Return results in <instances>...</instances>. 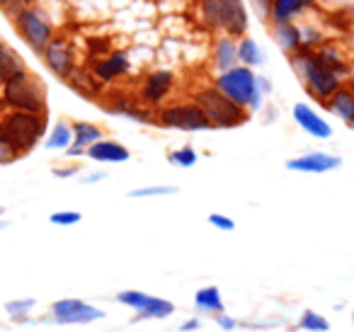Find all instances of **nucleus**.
Instances as JSON below:
<instances>
[{"mask_svg":"<svg viewBox=\"0 0 354 332\" xmlns=\"http://www.w3.org/2000/svg\"><path fill=\"white\" fill-rule=\"evenodd\" d=\"M71 129H73V143H71V146L83 148V151H88L100 138H104V129L95 122H83V119H78V122H71Z\"/></svg>","mask_w":354,"mask_h":332,"instance_id":"obj_24","label":"nucleus"},{"mask_svg":"<svg viewBox=\"0 0 354 332\" xmlns=\"http://www.w3.org/2000/svg\"><path fill=\"white\" fill-rule=\"evenodd\" d=\"M175 83H177V78L172 68H162V66L151 68L143 73L141 85H138V90H136V100L156 112L158 107L167 104V100L172 98Z\"/></svg>","mask_w":354,"mask_h":332,"instance_id":"obj_9","label":"nucleus"},{"mask_svg":"<svg viewBox=\"0 0 354 332\" xmlns=\"http://www.w3.org/2000/svg\"><path fill=\"white\" fill-rule=\"evenodd\" d=\"M102 180H107V172H93V175L83 177V185H95V182H102Z\"/></svg>","mask_w":354,"mask_h":332,"instance_id":"obj_42","label":"nucleus"},{"mask_svg":"<svg viewBox=\"0 0 354 332\" xmlns=\"http://www.w3.org/2000/svg\"><path fill=\"white\" fill-rule=\"evenodd\" d=\"M12 27L20 35V39L35 51L37 56L44 51V46L56 37V27L51 22L49 12L39 6H27L12 15Z\"/></svg>","mask_w":354,"mask_h":332,"instance_id":"obj_7","label":"nucleus"},{"mask_svg":"<svg viewBox=\"0 0 354 332\" xmlns=\"http://www.w3.org/2000/svg\"><path fill=\"white\" fill-rule=\"evenodd\" d=\"M0 8L10 12V17H12V15H15V10H17V0H0Z\"/></svg>","mask_w":354,"mask_h":332,"instance_id":"obj_43","label":"nucleus"},{"mask_svg":"<svg viewBox=\"0 0 354 332\" xmlns=\"http://www.w3.org/2000/svg\"><path fill=\"white\" fill-rule=\"evenodd\" d=\"M212 85L218 93L226 95L228 100H233L236 104L245 107L250 114H257L265 107V95L257 88V73L252 68H248V66L238 64L236 68L216 73Z\"/></svg>","mask_w":354,"mask_h":332,"instance_id":"obj_4","label":"nucleus"},{"mask_svg":"<svg viewBox=\"0 0 354 332\" xmlns=\"http://www.w3.org/2000/svg\"><path fill=\"white\" fill-rule=\"evenodd\" d=\"M347 127H349V129H352V131H354V119H352V122L347 124Z\"/></svg>","mask_w":354,"mask_h":332,"instance_id":"obj_45","label":"nucleus"},{"mask_svg":"<svg viewBox=\"0 0 354 332\" xmlns=\"http://www.w3.org/2000/svg\"><path fill=\"white\" fill-rule=\"evenodd\" d=\"M209 223H212L216 230H223V233H231V230H236V221H233L231 216H226V214H218V211L209 214Z\"/></svg>","mask_w":354,"mask_h":332,"instance_id":"obj_36","label":"nucleus"},{"mask_svg":"<svg viewBox=\"0 0 354 332\" xmlns=\"http://www.w3.org/2000/svg\"><path fill=\"white\" fill-rule=\"evenodd\" d=\"M194 308L199 313H207V315H218V313H226L221 298V288L218 286H202L194 293Z\"/></svg>","mask_w":354,"mask_h":332,"instance_id":"obj_25","label":"nucleus"},{"mask_svg":"<svg viewBox=\"0 0 354 332\" xmlns=\"http://www.w3.org/2000/svg\"><path fill=\"white\" fill-rule=\"evenodd\" d=\"M177 194L175 185H148L129 192V199H153V196H170Z\"/></svg>","mask_w":354,"mask_h":332,"instance_id":"obj_33","label":"nucleus"},{"mask_svg":"<svg viewBox=\"0 0 354 332\" xmlns=\"http://www.w3.org/2000/svg\"><path fill=\"white\" fill-rule=\"evenodd\" d=\"M0 102L6 104V109H15V112H35L46 114V90L41 80L35 73H22L17 78L3 83L0 90Z\"/></svg>","mask_w":354,"mask_h":332,"instance_id":"obj_6","label":"nucleus"},{"mask_svg":"<svg viewBox=\"0 0 354 332\" xmlns=\"http://www.w3.org/2000/svg\"><path fill=\"white\" fill-rule=\"evenodd\" d=\"M27 71L30 68H27L25 59H22V56L17 54L10 44L0 42V85L8 83V80H12V78H17V75L27 73Z\"/></svg>","mask_w":354,"mask_h":332,"instance_id":"obj_22","label":"nucleus"},{"mask_svg":"<svg viewBox=\"0 0 354 332\" xmlns=\"http://www.w3.org/2000/svg\"><path fill=\"white\" fill-rule=\"evenodd\" d=\"M197 15L212 37L226 35L241 39L250 30V10L245 0H199Z\"/></svg>","mask_w":354,"mask_h":332,"instance_id":"obj_1","label":"nucleus"},{"mask_svg":"<svg viewBox=\"0 0 354 332\" xmlns=\"http://www.w3.org/2000/svg\"><path fill=\"white\" fill-rule=\"evenodd\" d=\"M318 0H272V22H299L301 17L308 15Z\"/></svg>","mask_w":354,"mask_h":332,"instance_id":"obj_17","label":"nucleus"},{"mask_svg":"<svg viewBox=\"0 0 354 332\" xmlns=\"http://www.w3.org/2000/svg\"><path fill=\"white\" fill-rule=\"evenodd\" d=\"M3 214H6V209H3V206H0V216H3Z\"/></svg>","mask_w":354,"mask_h":332,"instance_id":"obj_46","label":"nucleus"},{"mask_svg":"<svg viewBox=\"0 0 354 332\" xmlns=\"http://www.w3.org/2000/svg\"><path fill=\"white\" fill-rule=\"evenodd\" d=\"M107 109L117 117H127L136 124H153V109H148L146 104H141L133 98H117L107 104Z\"/></svg>","mask_w":354,"mask_h":332,"instance_id":"obj_21","label":"nucleus"},{"mask_svg":"<svg viewBox=\"0 0 354 332\" xmlns=\"http://www.w3.org/2000/svg\"><path fill=\"white\" fill-rule=\"evenodd\" d=\"M209 64L214 73H223L238 66V39L226 35H214L209 42Z\"/></svg>","mask_w":354,"mask_h":332,"instance_id":"obj_15","label":"nucleus"},{"mask_svg":"<svg viewBox=\"0 0 354 332\" xmlns=\"http://www.w3.org/2000/svg\"><path fill=\"white\" fill-rule=\"evenodd\" d=\"M17 158H22L20 153L15 151V146H12L8 138L0 136V167L3 165H10V163H15Z\"/></svg>","mask_w":354,"mask_h":332,"instance_id":"obj_37","label":"nucleus"},{"mask_svg":"<svg viewBox=\"0 0 354 332\" xmlns=\"http://www.w3.org/2000/svg\"><path fill=\"white\" fill-rule=\"evenodd\" d=\"M344 85H347V88H349V93L354 95V75H349V78H347V83H344Z\"/></svg>","mask_w":354,"mask_h":332,"instance_id":"obj_44","label":"nucleus"},{"mask_svg":"<svg viewBox=\"0 0 354 332\" xmlns=\"http://www.w3.org/2000/svg\"><path fill=\"white\" fill-rule=\"evenodd\" d=\"M83 221V214L80 211H54L49 216V223L61 225V228H68V225H78Z\"/></svg>","mask_w":354,"mask_h":332,"instance_id":"obj_34","label":"nucleus"},{"mask_svg":"<svg viewBox=\"0 0 354 332\" xmlns=\"http://www.w3.org/2000/svg\"><path fill=\"white\" fill-rule=\"evenodd\" d=\"M199 327H202V320H199V317H189V320H185L183 325H180V330L194 332V330H199Z\"/></svg>","mask_w":354,"mask_h":332,"instance_id":"obj_41","label":"nucleus"},{"mask_svg":"<svg viewBox=\"0 0 354 332\" xmlns=\"http://www.w3.org/2000/svg\"><path fill=\"white\" fill-rule=\"evenodd\" d=\"M192 102L204 112V117L212 124V129H238L250 122V117H252L245 107H241V104H236L233 100H228L226 95L218 93L214 85H204V88L194 90Z\"/></svg>","mask_w":354,"mask_h":332,"instance_id":"obj_5","label":"nucleus"},{"mask_svg":"<svg viewBox=\"0 0 354 332\" xmlns=\"http://www.w3.org/2000/svg\"><path fill=\"white\" fill-rule=\"evenodd\" d=\"M114 298H117V303H122V306L141 313L156 296H151V293H143V291H133V288H127V291H119Z\"/></svg>","mask_w":354,"mask_h":332,"instance_id":"obj_31","label":"nucleus"},{"mask_svg":"<svg viewBox=\"0 0 354 332\" xmlns=\"http://www.w3.org/2000/svg\"><path fill=\"white\" fill-rule=\"evenodd\" d=\"M238 64L248 66V68H252V71L265 64V51H262V46L257 44L252 37L245 35L238 39Z\"/></svg>","mask_w":354,"mask_h":332,"instance_id":"obj_27","label":"nucleus"},{"mask_svg":"<svg viewBox=\"0 0 354 332\" xmlns=\"http://www.w3.org/2000/svg\"><path fill=\"white\" fill-rule=\"evenodd\" d=\"M85 158H90L95 163H102V165H119V163L131 160V151L124 143H119L117 138L104 136L85 151Z\"/></svg>","mask_w":354,"mask_h":332,"instance_id":"obj_16","label":"nucleus"},{"mask_svg":"<svg viewBox=\"0 0 354 332\" xmlns=\"http://www.w3.org/2000/svg\"><path fill=\"white\" fill-rule=\"evenodd\" d=\"M272 42L281 49L284 56H291L301 49V25L299 22H272Z\"/></svg>","mask_w":354,"mask_h":332,"instance_id":"obj_19","label":"nucleus"},{"mask_svg":"<svg viewBox=\"0 0 354 332\" xmlns=\"http://www.w3.org/2000/svg\"><path fill=\"white\" fill-rule=\"evenodd\" d=\"M214 320H216V325L221 327V330H236L238 327V320L236 317H231V315H226V313H218V315H214Z\"/></svg>","mask_w":354,"mask_h":332,"instance_id":"obj_38","label":"nucleus"},{"mask_svg":"<svg viewBox=\"0 0 354 332\" xmlns=\"http://www.w3.org/2000/svg\"><path fill=\"white\" fill-rule=\"evenodd\" d=\"M71 143H73V129H71V122H66V119H59L44 136L46 151H66Z\"/></svg>","mask_w":354,"mask_h":332,"instance_id":"obj_26","label":"nucleus"},{"mask_svg":"<svg viewBox=\"0 0 354 332\" xmlns=\"http://www.w3.org/2000/svg\"><path fill=\"white\" fill-rule=\"evenodd\" d=\"M299 327L306 332H330V322L325 315L315 311H304L299 317Z\"/></svg>","mask_w":354,"mask_h":332,"instance_id":"obj_32","label":"nucleus"},{"mask_svg":"<svg viewBox=\"0 0 354 332\" xmlns=\"http://www.w3.org/2000/svg\"><path fill=\"white\" fill-rule=\"evenodd\" d=\"M291 117H294V122L299 124V129H304L310 138H318V141L333 138V127H330V122L325 117H320L310 104L296 102L294 107H291Z\"/></svg>","mask_w":354,"mask_h":332,"instance_id":"obj_14","label":"nucleus"},{"mask_svg":"<svg viewBox=\"0 0 354 332\" xmlns=\"http://www.w3.org/2000/svg\"><path fill=\"white\" fill-rule=\"evenodd\" d=\"M78 172H80V167H78V165L54 167V175H56V177H61V180H66V177H73V175H78Z\"/></svg>","mask_w":354,"mask_h":332,"instance_id":"obj_39","label":"nucleus"},{"mask_svg":"<svg viewBox=\"0 0 354 332\" xmlns=\"http://www.w3.org/2000/svg\"><path fill=\"white\" fill-rule=\"evenodd\" d=\"M35 306H37L35 298H12V301L6 303V313L10 315L12 322H25L30 320V313Z\"/></svg>","mask_w":354,"mask_h":332,"instance_id":"obj_30","label":"nucleus"},{"mask_svg":"<svg viewBox=\"0 0 354 332\" xmlns=\"http://www.w3.org/2000/svg\"><path fill=\"white\" fill-rule=\"evenodd\" d=\"M167 160H170L175 167H183V170H189V167L197 165L199 153H197V148H194V146L185 143V146H180V148H175V151L167 153Z\"/></svg>","mask_w":354,"mask_h":332,"instance_id":"obj_29","label":"nucleus"},{"mask_svg":"<svg viewBox=\"0 0 354 332\" xmlns=\"http://www.w3.org/2000/svg\"><path fill=\"white\" fill-rule=\"evenodd\" d=\"M66 83H68L71 90H75V93H78L80 98H85V100H100V98H102V93H104V85L100 83V80L90 73V68H85V66H78V68L71 73V78L66 80Z\"/></svg>","mask_w":354,"mask_h":332,"instance_id":"obj_20","label":"nucleus"},{"mask_svg":"<svg viewBox=\"0 0 354 332\" xmlns=\"http://www.w3.org/2000/svg\"><path fill=\"white\" fill-rule=\"evenodd\" d=\"M88 68H90V73L107 88V85H114V83H119V80L127 78V75L131 73L133 66H131L129 49H112L109 54L90 61Z\"/></svg>","mask_w":354,"mask_h":332,"instance_id":"obj_12","label":"nucleus"},{"mask_svg":"<svg viewBox=\"0 0 354 332\" xmlns=\"http://www.w3.org/2000/svg\"><path fill=\"white\" fill-rule=\"evenodd\" d=\"M39 56H41V64L46 66V71H49L51 75H56L59 80H64V83L80 66L78 51H75L73 42L64 35H56L54 39L44 46V51H41Z\"/></svg>","mask_w":354,"mask_h":332,"instance_id":"obj_10","label":"nucleus"},{"mask_svg":"<svg viewBox=\"0 0 354 332\" xmlns=\"http://www.w3.org/2000/svg\"><path fill=\"white\" fill-rule=\"evenodd\" d=\"M313 56L323 68H328L330 73H335L337 78H342L344 83H347V78L352 75V66H349L347 56H344L337 46L325 42L323 46H318V49L313 51Z\"/></svg>","mask_w":354,"mask_h":332,"instance_id":"obj_18","label":"nucleus"},{"mask_svg":"<svg viewBox=\"0 0 354 332\" xmlns=\"http://www.w3.org/2000/svg\"><path fill=\"white\" fill-rule=\"evenodd\" d=\"M339 165H342V158L325 151H308L304 156L286 160V170L306 172V175H325V172L337 170Z\"/></svg>","mask_w":354,"mask_h":332,"instance_id":"obj_13","label":"nucleus"},{"mask_svg":"<svg viewBox=\"0 0 354 332\" xmlns=\"http://www.w3.org/2000/svg\"><path fill=\"white\" fill-rule=\"evenodd\" d=\"M325 109H328L333 117H337L339 122L349 124L354 119V95L349 93L347 85H342V88L337 90L335 95H330V100L323 104Z\"/></svg>","mask_w":354,"mask_h":332,"instance_id":"obj_23","label":"nucleus"},{"mask_svg":"<svg viewBox=\"0 0 354 332\" xmlns=\"http://www.w3.org/2000/svg\"><path fill=\"white\" fill-rule=\"evenodd\" d=\"M170 315H175V303L156 296L141 313H136V320H165Z\"/></svg>","mask_w":354,"mask_h":332,"instance_id":"obj_28","label":"nucleus"},{"mask_svg":"<svg viewBox=\"0 0 354 332\" xmlns=\"http://www.w3.org/2000/svg\"><path fill=\"white\" fill-rule=\"evenodd\" d=\"M250 15H255L257 20L267 22L270 25V17H272V0H248L245 3Z\"/></svg>","mask_w":354,"mask_h":332,"instance_id":"obj_35","label":"nucleus"},{"mask_svg":"<svg viewBox=\"0 0 354 332\" xmlns=\"http://www.w3.org/2000/svg\"><path fill=\"white\" fill-rule=\"evenodd\" d=\"M291 71L299 78V83L304 85V90L308 93V98L318 104H325L330 100V95H335L339 88L344 85L342 78H337L335 73H330L328 68L315 61L313 51H304L299 49L296 54L286 56Z\"/></svg>","mask_w":354,"mask_h":332,"instance_id":"obj_2","label":"nucleus"},{"mask_svg":"<svg viewBox=\"0 0 354 332\" xmlns=\"http://www.w3.org/2000/svg\"><path fill=\"white\" fill-rule=\"evenodd\" d=\"M153 124L162 129H175V131H187V133H197V131H209L212 124L207 122L204 112L192 102H170L162 104L153 112Z\"/></svg>","mask_w":354,"mask_h":332,"instance_id":"obj_8","label":"nucleus"},{"mask_svg":"<svg viewBox=\"0 0 354 332\" xmlns=\"http://www.w3.org/2000/svg\"><path fill=\"white\" fill-rule=\"evenodd\" d=\"M46 131H49V117L46 114L8 109L0 117V136L8 138L20 156H27L30 151H35L44 141Z\"/></svg>","mask_w":354,"mask_h":332,"instance_id":"obj_3","label":"nucleus"},{"mask_svg":"<svg viewBox=\"0 0 354 332\" xmlns=\"http://www.w3.org/2000/svg\"><path fill=\"white\" fill-rule=\"evenodd\" d=\"M104 317V311L83 298H59L51 303V320L56 325H90Z\"/></svg>","mask_w":354,"mask_h":332,"instance_id":"obj_11","label":"nucleus"},{"mask_svg":"<svg viewBox=\"0 0 354 332\" xmlns=\"http://www.w3.org/2000/svg\"><path fill=\"white\" fill-rule=\"evenodd\" d=\"M257 88H260V93L265 95H272V80L265 78V75H257Z\"/></svg>","mask_w":354,"mask_h":332,"instance_id":"obj_40","label":"nucleus"}]
</instances>
